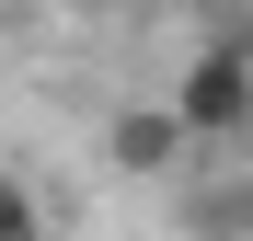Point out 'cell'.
<instances>
[{
  "label": "cell",
  "mask_w": 253,
  "mask_h": 241,
  "mask_svg": "<svg viewBox=\"0 0 253 241\" xmlns=\"http://www.w3.org/2000/svg\"><path fill=\"white\" fill-rule=\"evenodd\" d=\"M173 115L196 127V149H230L253 138V34H207L173 80Z\"/></svg>",
  "instance_id": "obj_1"
},
{
  "label": "cell",
  "mask_w": 253,
  "mask_h": 241,
  "mask_svg": "<svg viewBox=\"0 0 253 241\" xmlns=\"http://www.w3.org/2000/svg\"><path fill=\"white\" fill-rule=\"evenodd\" d=\"M184 149H196V127L173 103H115V127H104V161H115V172H173Z\"/></svg>",
  "instance_id": "obj_2"
},
{
  "label": "cell",
  "mask_w": 253,
  "mask_h": 241,
  "mask_svg": "<svg viewBox=\"0 0 253 241\" xmlns=\"http://www.w3.org/2000/svg\"><path fill=\"white\" fill-rule=\"evenodd\" d=\"M0 241H46V195L23 172H0Z\"/></svg>",
  "instance_id": "obj_3"
},
{
  "label": "cell",
  "mask_w": 253,
  "mask_h": 241,
  "mask_svg": "<svg viewBox=\"0 0 253 241\" xmlns=\"http://www.w3.org/2000/svg\"><path fill=\"white\" fill-rule=\"evenodd\" d=\"M196 230H207V241H253V195H207Z\"/></svg>",
  "instance_id": "obj_4"
}]
</instances>
